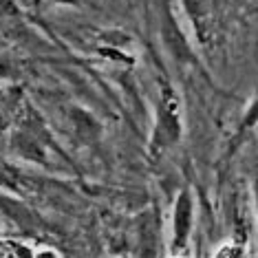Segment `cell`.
I'll return each mask as SVG.
<instances>
[{
    "label": "cell",
    "mask_w": 258,
    "mask_h": 258,
    "mask_svg": "<svg viewBox=\"0 0 258 258\" xmlns=\"http://www.w3.org/2000/svg\"><path fill=\"white\" fill-rule=\"evenodd\" d=\"M201 46H212L223 29L225 0H181Z\"/></svg>",
    "instance_id": "1"
},
{
    "label": "cell",
    "mask_w": 258,
    "mask_h": 258,
    "mask_svg": "<svg viewBox=\"0 0 258 258\" xmlns=\"http://www.w3.org/2000/svg\"><path fill=\"white\" fill-rule=\"evenodd\" d=\"M181 139V115H179V102L177 95L170 86L161 84V99L159 110H157V124L152 133V150H163L174 146Z\"/></svg>",
    "instance_id": "2"
},
{
    "label": "cell",
    "mask_w": 258,
    "mask_h": 258,
    "mask_svg": "<svg viewBox=\"0 0 258 258\" xmlns=\"http://www.w3.org/2000/svg\"><path fill=\"white\" fill-rule=\"evenodd\" d=\"M192 221H195V203H192V195L187 190H181L174 203V214H172V254L179 258L187 249V240L192 234Z\"/></svg>",
    "instance_id": "3"
},
{
    "label": "cell",
    "mask_w": 258,
    "mask_h": 258,
    "mask_svg": "<svg viewBox=\"0 0 258 258\" xmlns=\"http://www.w3.org/2000/svg\"><path fill=\"white\" fill-rule=\"evenodd\" d=\"M137 254L139 258L159 256V214H155V210L144 212L137 225Z\"/></svg>",
    "instance_id": "4"
},
{
    "label": "cell",
    "mask_w": 258,
    "mask_h": 258,
    "mask_svg": "<svg viewBox=\"0 0 258 258\" xmlns=\"http://www.w3.org/2000/svg\"><path fill=\"white\" fill-rule=\"evenodd\" d=\"M22 97L16 89H0V133L14 128L22 113Z\"/></svg>",
    "instance_id": "5"
},
{
    "label": "cell",
    "mask_w": 258,
    "mask_h": 258,
    "mask_svg": "<svg viewBox=\"0 0 258 258\" xmlns=\"http://www.w3.org/2000/svg\"><path fill=\"white\" fill-rule=\"evenodd\" d=\"M0 187H5V190H18L20 187L18 172L5 161H0Z\"/></svg>",
    "instance_id": "6"
}]
</instances>
